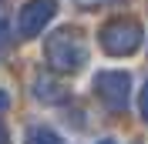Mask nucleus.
I'll return each mask as SVG.
<instances>
[{"label": "nucleus", "mask_w": 148, "mask_h": 144, "mask_svg": "<svg viewBox=\"0 0 148 144\" xmlns=\"http://www.w3.org/2000/svg\"><path fill=\"white\" fill-rule=\"evenodd\" d=\"M44 57H47V64H51V71L74 74L84 60H88V44H84L74 30H57V34H51L44 40Z\"/></svg>", "instance_id": "f257e3e1"}, {"label": "nucleus", "mask_w": 148, "mask_h": 144, "mask_svg": "<svg viewBox=\"0 0 148 144\" xmlns=\"http://www.w3.org/2000/svg\"><path fill=\"white\" fill-rule=\"evenodd\" d=\"M141 24L135 17H114V20H108L101 27V34H98V40H101V47H104V54H111V57H128V54H135L141 47Z\"/></svg>", "instance_id": "f03ea898"}, {"label": "nucleus", "mask_w": 148, "mask_h": 144, "mask_svg": "<svg viewBox=\"0 0 148 144\" xmlns=\"http://www.w3.org/2000/svg\"><path fill=\"white\" fill-rule=\"evenodd\" d=\"M94 94H98L111 111H121V107H128L131 77L125 71H98L94 74Z\"/></svg>", "instance_id": "7ed1b4c3"}, {"label": "nucleus", "mask_w": 148, "mask_h": 144, "mask_svg": "<svg viewBox=\"0 0 148 144\" xmlns=\"http://www.w3.org/2000/svg\"><path fill=\"white\" fill-rule=\"evenodd\" d=\"M54 10H57V0H27L17 10V34L24 40L44 34V27L54 20Z\"/></svg>", "instance_id": "20e7f679"}, {"label": "nucleus", "mask_w": 148, "mask_h": 144, "mask_svg": "<svg viewBox=\"0 0 148 144\" xmlns=\"http://www.w3.org/2000/svg\"><path fill=\"white\" fill-rule=\"evenodd\" d=\"M34 94L40 101H47V104H61V101L67 97L64 87H61L57 81H51V77H37V81H34Z\"/></svg>", "instance_id": "39448f33"}, {"label": "nucleus", "mask_w": 148, "mask_h": 144, "mask_svg": "<svg viewBox=\"0 0 148 144\" xmlns=\"http://www.w3.org/2000/svg\"><path fill=\"white\" fill-rule=\"evenodd\" d=\"M24 144H64V141H61L51 127H30L27 137H24Z\"/></svg>", "instance_id": "423d86ee"}, {"label": "nucleus", "mask_w": 148, "mask_h": 144, "mask_svg": "<svg viewBox=\"0 0 148 144\" xmlns=\"http://www.w3.org/2000/svg\"><path fill=\"white\" fill-rule=\"evenodd\" d=\"M10 34H14V27H10V3L0 0V50L10 44Z\"/></svg>", "instance_id": "0eeeda50"}, {"label": "nucleus", "mask_w": 148, "mask_h": 144, "mask_svg": "<svg viewBox=\"0 0 148 144\" xmlns=\"http://www.w3.org/2000/svg\"><path fill=\"white\" fill-rule=\"evenodd\" d=\"M138 107H141V117L148 121V81H145V87H141V97H138Z\"/></svg>", "instance_id": "6e6552de"}, {"label": "nucleus", "mask_w": 148, "mask_h": 144, "mask_svg": "<svg viewBox=\"0 0 148 144\" xmlns=\"http://www.w3.org/2000/svg\"><path fill=\"white\" fill-rule=\"evenodd\" d=\"M81 7H101V3H114V0H77Z\"/></svg>", "instance_id": "1a4fd4ad"}, {"label": "nucleus", "mask_w": 148, "mask_h": 144, "mask_svg": "<svg viewBox=\"0 0 148 144\" xmlns=\"http://www.w3.org/2000/svg\"><path fill=\"white\" fill-rule=\"evenodd\" d=\"M0 144H10V137H7V127L0 124Z\"/></svg>", "instance_id": "9d476101"}, {"label": "nucleus", "mask_w": 148, "mask_h": 144, "mask_svg": "<svg viewBox=\"0 0 148 144\" xmlns=\"http://www.w3.org/2000/svg\"><path fill=\"white\" fill-rule=\"evenodd\" d=\"M7 104H10V97H7V94H3V90H0V111L7 107Z\"/></svg>", "instance_id": "9b49d317"}, {"label": "nucleus", "mask_w": 148, "mask_h": 144, "mask_svg": "<svg viewBox=\"0 0 148 144\" xmlns=\"http://www.w3.org/2000/svg\"><path fill=\"white\" fill-rule=\"evenodd\" d=\"M101 144H114V141H101Z\"/></svg>", "instance_id": "f8f14e48"}]
</instances>
